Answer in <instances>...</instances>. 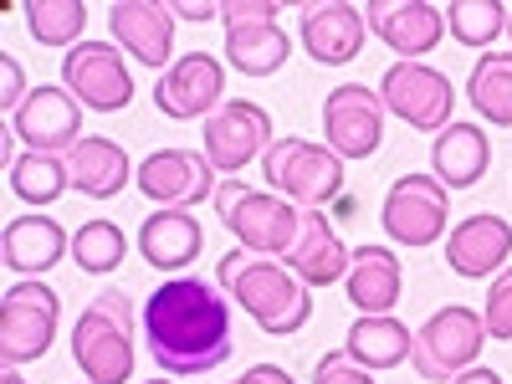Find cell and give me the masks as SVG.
<instances>
[{
    "label": "cell",
    "mask_w": 512,
    "mask_h": 384,
    "mask_svg": "<svg viewBox=\"0 0 512 384\" xmlns=\"http://www.w3.org/2000/svg\"><path fill=\"white\" fill-rule=\"evenodd\" d=\"M82 26H88V6H77V0H31L26 6V31L41 47H72Z\"/></svg>",
    "instance_id": "obj_30"
},
{
    "label": "cell",
    "mask_w": 512,
    "mask_h": 384,
    "mask_svg": "<svg viewBox=\"0 0 512 384\" xmlns=\"http://www.w3.org/2000/svg\"><path fill=\"white\" fill-rule=\"evenodd\" d=\"M144 344L169 379L221 369L236 349L231 297L200 277H169L144 303Z\"/></svg>",
    "instance_id": "obj_1"
},
{
    "label": "cell",
    "mask_w": 512,
    "mask_h": 384,
    "mask_svg": "<svg viewBox=\"0 0 512 384\" xmlns=\"http://www.w3.org/2000/svg\"><path fill=\"white\" fill-rule=\"evenodd\" d=\"M57 318L62 303L41 277H21L0 292V359H6V369L47 354L57 338Z\"/></svg>",
    "instance_id": "obj_7"
},
{
    "label": "cell",
    "mask_w": 512,
    "mask_h": 384,
    "mask_svg": "<svg viewBox=\"0 0 512 384\" xmlns=\"http://www.w3.org/2000/svg\"><path fill=\"white\" fill-rule=\"evenodd\" d=\"M344 349H349L369 374H379V369H400V364L410 359V349H415V328H405L395 313L354 318V328H349V338H344Z\"/></svg>",
    "instance_id": "obj_27"
},
{
    "label": "cell",
    "mask_w": 512,
    "mask_h": 384,
    "mask_svg": "<svg viewBox=\"0 0 512 384\" xmlns=\"http://www.w3.org/2000/svg\"><path fill=\"white\" fill-rule=\"evenodd\" d=\"M200 246H205V236H200V221L190 216V210H154V216L139 226V251L159 272L180 277L200 256Z\"/></svg>",
    "instance_id": "obj_25"
},
{
    "label": "cell",
    "mask_w": 512,
    "mask_h": 384,
    "mask_svg": "<svg viewBox=\"0 0 512 384\" xmlns=\"http://www.w3.org/2000/svg\"><path fill=\"white\" fill-rule=\"evenodd\" d=\"M344 287H349V303L359 308V318L395 313L400 287H405L400 256H395L390 246H359V251H354V267H349V277H344Z\"/></svg>",
    "instance_id": "obj_23"
},
{
    "label": "cell",
    "mask_w": 512,
    "mask_h": 384,
    "mask_svg": "<svg viewBox=\"0 0 512 384\" xmlns=\"http://www.w3.org/2000/svg\"><path fill=\"white\" fill-rule=\"evenodd\" d=\"M482 318H487V333H492V338H502V344H512V267L492 277Z\"/></svg>",
    "instance_id": "obj_33"
},
{
    "label": "cell",
    "mask_w": 512,
    "mask_h": 384,
    "mask_svg": "<svg viewBox=\"0 0 512 384\" xmlns=\"http://www.w3.org/2000/svg\"><path fill=\"white\" fill-rule=\"evenodd\" d=\"M0 384H26V379H21L16 369H6V374H0Z\"/></svg>",
    "instance_id": "obj_40"
},
{
    "label": "cell",
    "mask_w": 512,
    "mask_h": 384,
    "mask_svg": "<svg viewBox=\"0 0 512 384\" xmlns=\"http://www.w3.org/2000/svg\"><path fill=\"white\" fill-rule=\"evenodd\" d=\"M487 338H492V333H487V318H482L477 308L446 303V308H436L431 318L415 328L410 364H415L420 379H431V384L456 379L461 369H472V364H477V354H482Z\"/></svg>",
    "instance_id": "obj_6"
},
{
    "label": "cell",
    "mask_w": 512,
    "mask_h": 384,
    "mask_svg": "<svg viewBox=\"0 0 512 384\" xmlns=\"http://www.w3.org/2000/svg\"><path fill=\"white\" fill-rule=\"evenodd\" d=\"M379 103L384 113H395L400 123L420 128V134H441V128H451L456 93H451L446 72L425 67V62H395L379 77Z\"/></svg>",
    "instance_id": "obj_10"
},
{
    "label": "cell",
    "mask_w": 512,
    "mask_h": 384,
    "mask_svg": "<svg viewBox=\"0 0 512 384\" xmlns=\"http://www.w3.org/2000/svg\"><path fill=\"white\" fill-rule=\"evenodd\" d=\"M11 134L36 154H72L82 139V103L67 88H31V98L11 113Z\"/></svg>",
    "instance_id": "obj_16"
},
{
    "label": "cell",
    "mask_w": 512,
    "mask_h": 384,
    "mask_svg": "<svg viewBox=\"0 0 512 384\" xmlns=\"http://www.w3.org/2000/svg\"><path fill=\"white\" fill-rule=\"evenodd\" d=\"M216 282H221V292L231 297V303L241 313H251V323L262 333H272V338H287L313 318V292L282 256L226 251Z\"/></svg>",
    "instance_id": "obj_2"
},
{
    "label": "cell",
    "mask_w": 512,
    "mask_h": 384,
    "mask_svg": "<svg viewBox=\"0 0 512 384\" xmlns=\"http://www.w3.org/2000/svg\"><path fill=\"white\" fill-rule=\"evenodd\" d=\"M282 262L303 277L308 287H333V282L349 277L354 251L338 241L328 210H303V221H297V241H292V251L282 256Z\"/></svg>",
    "instance_id": "obj_20"
},
{
    "label": "cell",
    "mask_w": 512,
    "mask_h": 384,
    "mask_svg": "<svg viewBox=\"0 0 512 384\" xmlns=\"http://www.w3.org/2000/svg\"><path fill=\"white\" fill-rule=\"evenodd\" d=\"M67 185H72V180H67V154H36V149H26V154L16 159V169H11V190H16V200H26L31 210L62 200Z\"/></svg>",
    "instance_id": "obj_29"
},
{
    "label": "cell",
    "mask_w": 512,
    "mask_h": 384,
    "mask_svg": "<svg viewBox=\"0 0 512 384\" xmlns=\"http://www.w3.org/2000/svg\"><path fill=\"white\" fill-rule=\"evenodd\" d=\"M134 185L159 210H195L200 200H216V190H221L216 164H210L205 154H195V149H154L139 164Z\"/></svg>",
    "instance_id": "obj_11"
},
{
    "label": "cell",
    "mask_w": 512,
    "mask_h": 384,
    "mask_svg": "<svg viewBox=\"0 0 512 384\" xmlns=\"http://www.w3.org/2000/svg\"><path fill=\"white\" fill-rule=\"evenodd\" d=\"M169 11H175V21H221V6H195V0H175V6H169Z\"/></svg>",
    "instance_id": "obj_37"
},
{
    "label": "cell",
    "mask_w": 512,
    "mask_h": 384,
    "mask_svg": "<svg viewBox=\"0 0 512 384\" xmlns=\"http://www.w3.org/2000/svg\"><path fill=\"white\" fill-rule=\"evenodd\" d=\"M67 251H72L67 231H62L52 216H41V210H31V216H16V221L6 226V267L21 272V277L52 272Z\"/></svg>",
    "instance_id": "obj_26"
},
{
    "label": "cell",
    "mask_w": 512,
    "mask_h": 384,
    "mask_svg": "<svg viewBox=\"0 0 512 384\" xmlns=\"http://www.w3.org/2000/svg\"><path fill=\"white\" fill-rule=\"evenodd\" d=\"M487 164H492V139H487L482 123H451V128H441L436 144H431V175L446 190L482 185Z\"/></svg>",
    "instance_id": "obj_22"
},
{
    "label": "cell",
    "mask_w": 512,
    "mask_h": 384,
    "mask_svg": "<svg viewBox=\"0 0 512 384\" xmlns=\"http://www.w3.org/2000/svg\"><path fill=\"white\" fill-rule=\"evenodd\" d=\"M62 88L98 113H118L134 103V77H128V62L113 41H82L62 57Z\"/></svg>",
    "instance_id": "obj_12"
},
{
    "label": "cell",
    "mask_w": 512,
    "mask_h": 384,
    "mask_svg": "<svg viewBox=\"0 0 512 384\" xmlns=\"http://www.w3.org/2000/svg\"><path fill=\"white\" fill-rule=\"evenodd\" d=\"M216 216L241 241V251L287 256L292 241H297V221H303V210H297L292 200H282L277 190H251L241 180H226L216 190Z\"/></svg>",
    "instance_id": "obj_5"
},
{
    "label": "cell",
    "mask_w": 512,
    "mask_h": 384,
    "mask_svg": "<svg viewBox=\"0 0 512 384\" xmlns=\"http://www.w3.org/2000/svg\"><path fill=\"white\" fill-rule=\"evenodd\" d=\"M507 6L497 0H456L446 6V31L461 41V47H492V41L507 31Z\"/></svg>",
    "instance_id": "obj_31"
},
{
    "label": "cell",
    "mask_w": 512,
    "mask_h": 384,
    "mask_svg": "<svg viewBox=\"0 0 512 384\" xmlns=\"http://www.w3.org/2000/svg\"><path fill=\"white\" fill-rule=\"evenodd\" d=\"M507 36H512V16H507Z\"/></svg>",
    "instance_id": "obj_42"
},
{
    "label": "cell",
    "mask_w": 512,
    "mask_h": 384,
    "mask_svg": "<svg viewBox=\"0 0 512 384\" xmlns=\"http://www.w3.org/2000/svg\"><path fill=\"white\" fill-rule=\"evenodd\" d=\"M446 221H451V190L431 175V169L400 175L390 190H384L379 226H384L390 241H400V246H436L446 236Z\"/></svg>",
    "instance_id": "obj_8"
},
{
    "label": "cell",
    "mask_w": 512,
    "mask_h": 384,
    "mask_svg": "<svg viewBox=\"0 0 512 384\" xmlns=\"http://www.w3.org/2000/svg\"><path fill=\"white\" fill-rule=\"evenodd\" d=\"M0 82H6V88H0V108H6V113H16L26 98H31V88H26V72H21V62L6 52V57H0Z\"/></svg>",
    "instance_id": "obj_35"
},
{
    "label": "cell",
    "mask_w": 512,
    "mask_h": 384,
    "mask_svg": "<svg viewBox=\"0 0 512 384\" xmlns=\"http://www.w3.org/2000/svg\"><path fill=\"white\" fill-rule=\"evenodd\" d=\"M134 175H139V169L128 164L123 144H113L103 134H88L67 154V180H72V190H82L88 200H113Z\"/></svg>",
    "instance_id": "obj_24"
},
{
    "label": "cell",
    "mask_w": 512,
    "mask_h": 384,
    "mask_svg": "<svg viewBox=\"0 0 512 384\" xmlns=\"http://www.w3.org/2000/svg\"><path fill=\"white\" fill-rule=\"evenodd\" d=\"M236 384H297V379H292L282 364H251V369H246Z\"/></svg>",
    "instance_id": "obj_36"
},
{
    "label": "cell",
    "mask_w": 512,
    "mask_h": 384,
    "mask_svg": "<svg viewBox=\"0 0 512 384\" xmlns=\"http://www.w3.org/2000/svg\"><path fill=\"white\" fill-rule=\"evenodd\" d=\"M123 251H128V241H123V231H118L113 221H88V226L72 231V262H77L82 272H93V277L118 272Z\"/></svg>",
    "instance_id": "obj_32"
},
{
    "label": "cell",
    "mask_w": 512,
    "mask_h": 384,
    "mask_svg": "<svg viewBox=\"0 0 512 384\" xmlns=\"http://www.w3.org/2000/svg\"><path fill=\"white\" fill-rule=\"evenodd\" d=\"M200 139H205V159L216 164V169H226V175H241L251 159H262V154L277 144L267 108H262V103H246V98L221 103L216 113L205 118Z\"/></svg>",
    "instance_id": "obj_13"
},
{
    "label": "cell",
    "mask_w": 512,
    "mask_h": 384,
    "mask_svg": "<svg viewBox=\"0 0 512 384\" xmlns=\"http://www.w3.org/2000/svg\"><path fill=\"white\" fill-rule=\"evenodd\" d=\"M364 21L400 62H420L446 36V11L425 6V0H374L364 11Z\"/></svg>",
    "instance_id": "obj_17"
},
{
    "label": "cell",
    "mask_w": 512,
    "mask_h": 384,
    "mask_svg": "<svg viewBox=\"0 0 512 384\" xmlns=\"http://www.w3.org/2000/svg\"><path fill=\"white\" fill-rule=\"evenodd\" d=\"M144 384H180V379H169V374H154V379H144Z\"/></svg>",
    "instance_id": "obj_41"
},
{
    "label": "cell",
    "mask_w": 512,
    "mask_h": 384,
    "mask_svg": "<svg viewBox=\"0 0 512 384\" xmlns=\"http://www.w3.org/2000/svg\"><path fill=\"white\" fill-rule=\"evenodd\" d=\"M108 26L113 41L128 47V57L144 67H175V11L154 6V0H118L108 6Z\"/></svg>",
    "instance_id": "obj_18"
},
{
    "label": "cell",
    "mask_w": 512,
    "mask_h": 384,
    "mask_svg": "<svg viewBox=\"0 0 512 384\" xmlns=\"http://www.w3.org/2000/svg\"><path fill=\"white\" fill-rule=\"evenodd\" d=\"M323 139L338 159H369L384 144V103L359 82H338L323 98Z\"/></svg>",
    "instance_id": "obj_14"
},
{
    "label": "cell",
    "mask_w": 512,
    "mask_h": 384,
    "mask_svg": "<svg viewBox=\"0 0 512 384\" xmlns=\"http://www.w3.org/2000/svg\"><path fill=\"white\" fill-rule=\"evenodd\" d=\"M507 256H512V226L492 210H477V216L446 231V267L456 277H497L507 272Z\"/></svg>",
    "instance_id": "obj_19"
},
{
    "label": "cell",
    "mask_w": 512,
    "mask_h": 384,
    "mask_svg": "<svg viewBox=\"0 0 512 384\" xmlns=\"http://www.w3.org/2000/svg\"><path fill=\"white\" fill-rule=\"evenodd\" d=\"M313 384H374V374H369L349 349H333V354H323V359H318Z\"/></svg>",
    "instance_id": "obj_34"
},
{
    "label": "cell",
    "mask_w": 512,
    "mask_h": 384,
    "mask_svg": "<svg viewBox=\"0 0 512 384\" xmlns=\"http://www.w3.org/2000/svg\"><path fill=\"white\" fill-rule=\"evenodd\" d=\"M333 216H338V221H349V216H359V205H354V200L344 195V200H338V205H333Z\"/></svg>",
    "instance_id": "obj_39"
},
{
    "label": "cell",
    "mask_w": 512,
    "mask_h": 384,
    "mask_svg": "<svg viewBox=\"0 0 512 384\" xmlns=\"http://www.w3.org/2000/svg\"><path fill=\"white\" fill-rule=\"evenodd\" d=\"M226 103V67L210 52H185L175 67L159 72L154 82V108L164 118H210Z\"/></svg>",
    "instance_id": "obj_15"
},
{
    "label": "cell",
    "mask_w": 512,
    "mask_h": 384,
    "mask_svg": "<svg viewBox=\"0 0 512 384\" xmlns=\"http://www.w3.org/2000/svg\"><path fill=\"white\" fill-rule=\"evenodd\" d=\"M451 384H502V374H497V369H487V364H472V369H461Z\"/></svg>",
    "instance_id": "obj_38"
},
{
    "label": "cell",
    "mask_w": 512,
    "mask_h": 384,
    "mask_svg": "<svg viewBox=\"0 0 512 384\" xmlns=\"http://www.w3.org/2000/svg\"><path fill=\"white\" fill-rule=\"evenodd\" d=\"M262 175L297 210H323V205L344 200V159H338L328 144L297 139V134H282L262 154Z\"/></svg>",
    "instance_id": "obj_4"
},
{
    "label": "cell",
    "mask_w": 512,
    "mask_h": 384,
    "mask_svg": "<svg viewBox=\"0 0 512 384\" xmlns=\"http://www.w3.org/2000/svg\"><path fill=\"white\" fill-rule=\"evenodd\" d=\"M297 36H303V52L318 67H344L364 52L369 21L359 6H303V21H297Z\"/></svg>",
    "instance_id": "obj_21"
},
{
    "label": "cell",
    "mask_w": 512,
    "mask_h": 384,
    "mask_svg": "<svg viewBox=\"0 0 512 384\" xmlns=\"http://www.w3.org/2000/svg\"><path fill=\"white\" fill-rule=\"evenodd\" d=\"M466 98L492 128H512V52H482L466 77Z\"/></svg>",
    "instance_id": "obj_28"
},
{
    "label": "cell",
    "mask_w": 512,
    "mask_h": 384,
    "mask_svg": "<svg viewBox=\"0 0 512 384\" xmlns=\"http://www.w3.org/2000/svg\"><path fill=\"white\" fill-rule=\"evenodd\" d=\"M72 359L88 384H128L134 374V303L128 292H98L72 323Z\"/></svg>",
    "instance_id": "obj_3"
},
{
    "label": "cell",
    "mask_w": 512,
    "mask_h": 384,
    "mask_svg": "<svg viewBox=\"0 0 512 384\" xmlns=\"http://www.w3.org/2000/svg\"><path fill=\"white\" fill-rule=\"evenodd\" d=\"M221 21H226V62L241 77H272L287 62L292 41L277 26L272 0H231V6H221Z\"/></svg>",
    "instance_id": "obj_9"
}]
</instances>
